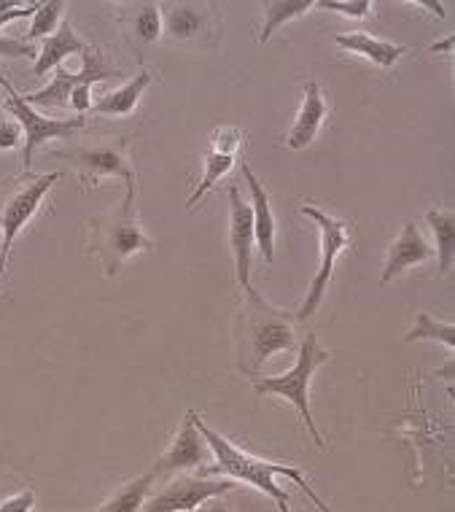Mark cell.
Masks as SVG:
<instances>
[{"instance_id":"cell-1","label":"cell","mask_w":455,"mask_h":512,"mask_svg":"<svg viewBox=\"0 0 455 512\" xmlns=\"http://www.w3.org/2000/svg\"><path fill=\"white\" fill-rule=\"evenodd\" d=\"M297 316L289 310H280L264 300L262 292L251 283L245 286V302L237 321V367L245 375H254L283 351H297L299 332Z\"/></svg>"},{"instance_id":"cell-2","label":"cell","mask_w":455,"mask_h":512,"mask_svg":"<svg viewBox=\"0 0 455 512\" xmlns=\"http://www.w3.org/2000/svg\"><path fill=\"white\" fill-rule=\"evenodd\" d=\"M192 418H194V426L200 429V434L205 437V442H208L213 459H216V467L210 469V472H224V475L232 477V480H243V483H248V486L259 488V491H264L267 496H272L275 504L291 502V496L286 494L278 483H275V477L286 475L291 477V480H294V483H297L307 496H310V499H313L318 512H332V507H329L321 496L315 494L313 486L307 483L305 475H302V469L289 467V464H272V461L254 459V456H248L245 451H240L237 445H232L224 434L213 432V429L202 421L200 415L194 413V410H192Z\"/></svg>"},{"instance_id":"cell-3","label":"cell","mask_w":455,"mask_h":512,"mask_svg":"<svg viewBox=\"0 0 455 512\" xmlns=\"http://www.w3.org/2000/svg\"><path fill=\"white\" fill-rule=\"evenodd\" d=\"M154 248H157V240L149 238L140 227L135 195H124L122 205L89 219L87 251L103 262L105 278H116L130 256L140 251H154Z\"/></svg>"},{"instance_id":"cell-4","label":"cell","mask_w":455,"mask_h":512,"mask_svg":"<svg viewBox=\"0 0 455 512\" xmlns=\"http://www.w3.org/2000/svg\"><path fill=\"white\" fill-rule=\"evenodd\" d=\"M332 359V351H326L318 345V337L310 332L299 340L297 348V364H294V370L283 372V375H272V378H254V391L259 397L264 394H275V397L289 399L291 405L297 407V413L302 415V421H305L307 432L313 434L315 445L324 451L326 442L318 432V426L313 421V413H310V380L318 372L321 364H326Z\"/></svg>"},{"instance_id":"cell-5","label":"cell","mask_w":455,"mask_h":512,"mask_svg":"<svg viewBox=\"0 0 455 512\" xmlns=\"http://www.w3.org/2000/svg\"><path fill=\"white\" fill-rule=\"evenodd\" d=\"M130 138H116V141L87 143V146H70V149H57L54 157L68 162L76 170L87 189H95L103 178H122L127 184V195H135V170L130 165L127 154Z\"/></svg>"},{"instance_id":"cell-6","label":"cell","mask_w":455,"mask_h":512,"mask_svg":"<svg viewBox=\"0 0 455 512\" xmlns=\"http://www.w3.org/2000/svg\"><path fill=\"white\" fill-rule=\"evenodd\" d=\"M62 178V173H46V176H35V173H22L19 178H14L9 184V192L0 203V275L6 270V256L11 254V246L14 240L22 232L27 221L33 219L41 203H44L46 192L52 189L57 181Z\"/></svg>"},{"instance_id":"cell-7","label":"cell","mask_w":455,"mask_h":512,"mask_svg":"<svg viewBox=\"0 0 455 512\" xmlns=\"http://www.w3.org/2000/svg\"><path fill=\"white\" fill-rule=\"evenodd\" d=\"M299 211L305 213L310 221H315V224H318V232H321V265H318V273H315L313 283H310V292H307L302 308L297 310V321L302 324V321H307V318L313 316L315 310L321 308V302H324L326 297V289H329V283H332L334 262H337V256L353 243V235H350V221L337 219V216L321 211V208H315V205L305 203Z\"/></svg>"},{"instance_id":"cell-8","label":"cell","mask_w":455,"mask_h":512,"mask_svg":"<svg viewBox=\"0 0 455 512\" xmlns=\"http://www.w3.org/2000/svg\"><path fill=\"white\" fill-rule=\"evenodd\" d=\"M54 79L46 84L44 89H38V92H30L25 95V103L30 108L33 106H41V108H54V111H62V108H70L68 100H70V92L81 84H92L95 87L97 81H105V79H116L119 73L105 62L103 52L95 49V46H89L87 52L81 54V68L76 73L65 71V68H54Z\"/></svg>"},{"instance_id":"cell-9","label":"cell","mask_w":455,"mask_h":512,"mask_svg":"<svg viewBox=\"0 0 455 512\" xmlns=\"http://www.w3.org/2000/svg\"><path fill=\"white\" fill-rule=\"evenodd\" d=\"M0 87L6 92V108L9 114L17 116V124L25 130V149H22V162H25V170L30 173V165H33V154L41 143L52 141V138H68V135H76L84 127V116H73V119H46V116L35 114L33 108L27 106L22 95H17V89L9 79L0 76Z\"/></svg>"},{"instance_id":"cell-10","label":"cell","mask_w":455,"mask_h":512,"mask_svg":"<svg viewBox=\"0 0 455 512\" xmlns=\"http://www.w3.org/2000/svg\"><path fill=\"white\" fill-rule=\"evenodd\" d=\"M235 488L232 480H213V477H192L181 475L173 483L159 491L143 504V512H192L200 504L219 499L221 494H229Z\"/></svg>"},{"instance_id":"cell-11","label":"cell","mask_w":455,"mask_h":512,"mask_svg":"<svg viewBox=\"0 0 455 512\" xmlns=\"http://www.w3.org/2000/svg\"><path fill=\"white\" fill-rule=\"evenodd\" d=\"M162 33L173 44H202L216 36V17L210 3H162Z\"/></svg>"},{"instance_id":"cell-12","label":"cell","mask_w":455,"mask_h":512,"mask_svg":"<svg viewBox=\"0 0 455 512\" xmlns=\"http://www.w3.org/2000/svg\"><path fill=\"white\" fill-rule=\"evenodd\" d=\"M254 211L245 205L237 186H229V246L235 254V275L240 286L251 283V251H254Z\"/></svg>"},{"instance_id":"cell-13","label":"cell","mask_w":455,"mask_h":512,"mask_svg":"<svg viewBox=\"0 0 455 512\" xmlns=\"http://www.w3.org/2000/svg\"><path fill=\"white\" fill-rule=\"evenodd\" d=\"M208 442L200 434V429L194 426L192 410L186 413L184 424L178 429V434L173 437V442L167 445V451L162 453L154 464V475H170V472H186V469L202 467L205 459H208Z\"/></svg>"},{"instance_id":"cell-14","label":"cell","mask_w":455,"mask_h":512,"mask_svg":"<svg viewBox=\"0 0 455 512\" xmlns=\"http://www.w3.org/2000/svg\"><path fill=\"white\" fill-rule=\"evenodd\" d=\"M431 256H434V251H431V246L426 243V238L420 235L418 224H415V221H404L399 238H396V243L391 246L388 256H385L383 278H380V281H394L396 275L404 273L407 267L426 265Z\"/></svg>"},{"instance_id":"cell-15","label":"cell","mask_w":455,"mask_h":512,"mask_svg":"<svg viewBox=\"0 0 455 512\" xmlns=\"http://www.w3.org/2000/svg\"><path fill=\"white\" fill-rule=\"evenodd\" d=\"M305 98H302V108H299L297 119H294V127L289 130V149L299 151L307 149L310 143L315 141V135L321 130V124L329 116V103H326L324 92H321V84L318 81H307L305 84Z\"/></svg>"},{"instance_id":"cell-16","label":"cell","mask_w":455,"mask_h":512,"mask_svg":"<svg viewBox=\"0 0 455 512\" xmlns=\"http://www.w3.org/2000/svg\"><path fill=\"white\" fill-rule=\"evenodd\" d=\"M119 27H122L124 38L138 49L154 44L162 33L159 3H122L119 6Z\"/></svg>"},{"instance_id":"cell-17","label":"cell","mask_w":455,"mask_h":512,"mask_svg":"<svg viewBox=\"0 0 455 512\" xmlns=\"http://www.w3.org/2000/svg\"><path fill=\"white\" fill-rule=\"evenodd\" d=\"M243 176L248 181V189H251V211H254V240L259 243V251L272 265L275 259V216H272V205L267 189L262 186V181L254 176V170L248 162H243Z\"/></svg>"},{"instance_id":"cell-18","label":"cell","mask_w":455,"mask_h":512,"mask_svg":"<svg viewBox=\"0 0 455 512\" xmlns=\"http://www.w3.org/2000/svg\"><path fill=\"white\" fill-rule=\"evenodd\" d=\"M87 49V41L76 36V30H73V25H70L68 19H62L60 27H57V33L46 38V41H41V52L35 57L33 73L35 76H46L52 68H60L70 54H84Z\"/></svg>"},{"instance_id":"cell-19","label":"cell","mask_w":455,"mask_h":512,"mask_svg":"<svg viewBox=\"0 0 455 512\" xmlns=\"http://www.w3.org/2000/svg\"><path fill=\"white\" fill-rule=\"evenodd\" d=\"M334 44L340 46V49H348V52L367 57L369 62H375L377 68H394L396 62L410 52V46L375 38L369 36V33H340V36L334 38Z\"/></svg>"},{"instance_id":"cell-20","label":"cell","mask_w":455,"mask_h":512,"mask_svg":"<svg viewBox=\"0 0 455 512\" xmlns=\"http://www.w3.org/2000/svg\"><path fill=\"white\" fill-rule=\"evenodd\" d=\"M154 81V73L149 68H140L138 76H132L127 84H122L114 92H105L103 98L92 103V111L103 116H127L138 108L140 95L149 89V84Z\"/></svg>"},{"instance_id":"cell-21","label":"cell","mask_w":455,"mask_h":512,"mask_svg":"<svg viewBox=\"0 0 455 512\" xmlns=\"http://www.w3.org/2000/svg\"><path fill=\"white\" fill-rule=\"evenodd\" d=\"M157 475L154 472H146V475L135 477L130 483H124L119 491L108 496L97 510L92 512H140L143 504H146V496H149L151 486H154Z\"/></svg>"},{"instance_id":"cell-22","label":"cell","mask_w":455,"mask_h":512,"mask_svg":"<svg viewBox=\"0 0 455 512\" xmlns=\"http://www.w3.org/2000/svg\"><path fill=\"white\" fill-rule=\"evenodd\" d=\"M426 224L434 232L439 248V273L447 275L453 270V256H455V216L453 211H437L431 208L426 211Z\"/></svg>"},{"instance_id":"cell-23","label":"cell","mask_w":455,"mask_h":512,"mask_svg":"<svg viewBox=\"0 0 455 512\" xmlns=\"http://www.w3.org/2000/svg\"><path fill=\"white\" fill-rule=\"evenodd\" d=\"M264 11V27L259 33V44H267L270 36L278 30L280 25H286L291 19L302 17L307 11H313V0H270V3H262Z\"/></svg>"},{"instance_id":"cell-24","label":"cell","mask_w":455,"mask_h":512,"mask_svg":"<svg viewBox=\"0 0 455 512\" xmlns=\"http://www.w3.org/2000/svg\"><path fill=\"white\" fill-rule=\"evenodd\" d=\"M235 165V157H229V154H216V151H205L202 154V181L197 184V189L192 192V197L186 200V208H192L202 200V197L208 195L210 186H216L221 178L227 176L229 170Z\"/></svg>"},{"instance_id":"cell-25","label":"cell","mask_w":455,"mask_h":512,"mask_svg":"<svg viewBox=\"0 0 455 512\" xmlns=\"http://www.w3.org/2000/svg\"><path fill=\"white\" fill-rule=\"evenodd\" d=\"M415 340H437V343H445L450 351H455V327L447 321H437L426 310H420L415 316V327L404 335V343H415Z\"/></svg>"},{"instance_id":"cell-26","label":"cell","mask_w":455,"mask_h":512,"mask_svg":"<svg viewBox=\"0 0 455 512\" xmlns=\"http://www.w3.org/2000/svg\"><path fill=\"white\" fill-rule=\"evenodd\" d=\"M62 11H65V3H57V0L54 3H41L33 14L30 30H27V44H33L38 38L54 36L62 22Z\"/></svg>"},{"instance_id":"cell-27","label":"cell","mask_w":455,"mask_h":512,"mask_svg":"<svg viewBox=\"0 0 455 512\" xmlns=\"http://www.w3.org/2000/svg\"><path fill=\"white\" fill-rule=\"evenodd\" d=\"M313 9L337 11V14H345L350 19H364L372 11V3H367V0H318V3H313Z\"/></svg>"},{"instance_id":"cell-28","label":"cell","mask_w":455,"mask_h":512,"mask_svg":"<svg viewBox=\"0 0 455 512\" xmlns=\"http://www.w3.org/2000/svg\"><path fill=\"white\" fill-rule=\"evenodd\" d=\"M210 143H213V149L210 151L235 157L237 149L243 146V133L235 130V127H216V130L210 133Z\"/></svg>"},{"instance_id":"cell-29","label":"cell","mask_w":455,"mask_h":512,"mask_svg":"<svg viewBox=\"0 0 455 512\" xmlns=\"http://www.w3.org/2000/svg\"><path fill=\"white\" fill-rule=\"evenodd\" d=\"M0 57H38L33 44H27V41H19V38H6L0 36Z\"/></svg>"},{"instance_id":"cell-30","label":"cell","mask_w":455,"mask_h":512,"mask_svg":"<svg viewBox=\"0 0 455 512\" xmlns=\"http://www.w3.org/2000/svg\"><path fill=\"white\" fill-rule=\"evenodd\" d=\"M35 504V494L27 488V491H19L11 499H3L0 502V512H30Z\"/></svg>"},{"instance_id":"cell-31","label":"cell","mask_w":455,"mask_h":512,"mask_svg":"<svg viewBox=\"0 0 455 512\" xmlns=\"http://www.w3.org/2000/svg\"><path fill=\"white\" fill-rule=\"evenodd\" d=\"M68 106L73 108L79 116L92 111V84H81V87L73 89V92H70Z\"/></svg>"},{"instance_id":"cell-32","label":"cell","mask_w":455,"mask_h":512,"mask_svg":"<svg viewBox=\"0 0 455 512\" xmlns=\"http://www.w3.org/2000/svg\"><path fill=\"white\" fill-rule=\"evenodd\" d=\"M19 135H22V127L6 116H0V149H14L19 143Z\"/></svg>"},{"instance_id":"cell-33","label":"cell","mask_w":455,"mask_h":512,"mask_svg":"<svg viewBox=\"0 0 455 512\" xmlns=\"http://www.w3.org/2000/svg\"><path fill=\"white\" fill-rule=\"evenodd\" d=\"M38 6H41V3H30V6H19V9L0 11V27L9 25V22H14V19H33Z\"/></svg>"},{"instance_id":"cell-34","label":"cell","mask_w":455,"mask_h":512,"mask_svg":"<svg viewBox=\"0 0 455 512\" xmlns=\"http://www.w3.org/2000/svg\"><path fill=\"white\" fill-rule=\"evenodd\" d=\"M192 512H232V510H229L227 502H219V499H210V502L200 504V507H197V510H192Z\"/></svg>"},{"instance_id":"cell-35","label":"cell","mask_w":455,"mask_h":512,"mask_svg":"<svg viewBox=\"0 0 455 512\" xmlns=\"http://www.w3.org/2000/svg\"><path fill=\"white\" fill-rule=\"evenodd\" d=\"M455 44V38L453 36H447L445 41H439V44H431L429 46V52H450Z\"/></svg>"},{"instance_id":"cell-36","label":"cell","mask_w":455,"mask_h":512,"mask_svg":"<svg viewBox=\"0 0 455 512\" xmlns=\"http://www.w3.org/2000/svg\"><path fill=\"white\" fill-rule=\"evenodd\" d=\"M280 512H291V502H278Z\"/></svg>"}]
</instances>
